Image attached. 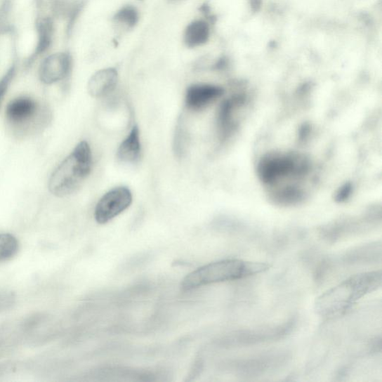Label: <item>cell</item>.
<instances>
[{
    "label": "cell",
    "mask_w": 382,
    "mask_h": 382,
    "mask_svg": "<svg viewBox=\"0 0 382 382\" xmlns=\"http://www.w3.org/2000/svg\"><path fill=\"white\" fill-rule=\"evenodd\" d=\"M381 270L353 275L321 294L315 302V312L326 319L340 317L363 297L381 289Z\"/></svg>",
    "instance_id": "1"
},
{
    "label": "cell",
    "mask_w": 382,
    "mask_h": 382,
    "mask_svg": "<svg viewBox=\"0 0 382 382\" xmlns=\"http://www.w3.org/2000/svg\"><path fill=\"white\" fill-rule=\"evenodd\" d=\"M369 224L370 221L367 220H345L322 227L319 234L326 243L333 244L344 239L363 234L369 230Z\"/></svg>",
    "instance_id": "10"
},
{
    "label": "cell",
    "mask_w": 382,
    "mask_h": 382,
    "mask_svg": "<svg viewBox=\"0 0 382 382\" xmlns=\"http://www.w3.org/2000/svg\"><path fill=\"white\" fill-rule=\"evenodd\" d=\"M350 191L351 187L345 185V187L341 190L340 195H338V197H337V199L339 201H343L344 199H348L346 196L350 194Z\"/></svg>",
    "instance_id": "21"
},
{
    "label": "cell",
    "mask_w": 382,
    "mask_h": 382,
    "mask_svg": "<svg viewBox=\"0 0 382 382\" xmlns=\"http://www.w3.org/2000/svg\"><path fill=\"white\" fill-rule=\"evenodd\" d=\"M39 106L33 99L19 98L15 99L6 107L8 121L15 125H22L27 123L37 113Z\"/></svg>",
    "instance_id": "13"
},
{
    "label": "cell",
    "mask_w": 382,
    "mask_h": 382,
    "mask_svg": "<svg viewBox=\"0 0 382 382\" xmlns=\"http://www.w3.org/2000/svg\"><path fill=\"white\" fill-rule=\"evenodd\" d=\"M211 27L205 20H195L188 24L183 34V42L190 49L206 44L210 39Z\"/></svg>",
    "instance_id": "15"
},
{
    "label": "cell",
    "mask_w": 382,
    "mask_h": 382,
    "mask_svg": "<svg viewBox=\"0 0 382 382\" xmlns=\"http://www.w3.org/2000/svg\"><path fill=\"white\" fill-rule=\"evenodd\" d=\"M382 246L375 242L345 250L338 257L324 260L316 272V280L322 282L336 267H356L376 265L381 261Z\"/></svg>",
    "instance_id": "4"
},
{
    "label": "cell",
    "mask_w": 382,
    "mask_h": 382,
    "mask_svg": "<svg viewBox=\"0 0 382 382\" xmlns=\"http://www.w3.org/2000/svg\"><path fill=\"white\" fill-rule=\"evenodd\" d=\"M140 131L138 127L135 126L119 145L117 152V158L124 163L135 164L140 160Z\"/></svg>",
    "instance_id": "16"
},
{
    "label": "cell",
    "mask_w": 382,
    "mask_h": 382,
    "mask_svg": "<svg viewBox=\"0 0 382 382\" xmlns=\"http://www.w3.org/2000/svg\"><path fill=\"white\" fill-rule=\"evenodd\" d=\"M171 1H176V0H171Z\"/></svg>",
    "instance_id": "23"
},
{
    "label": "cell",
    "mask_w": 382,
    "mask_h": 382,
    "mask_svg": "<svg viewBox=\"0 0 382 382\" xmlns=\"http://www.w3.org/2000/svg\"><path fill=\"white\" fill-rule=\"evenodd\" d=\"M270 267L264 262L236 258L212 262L187 275L182 282V289L190 291L211 284L246 279L265 272Z\"/></svg>",
    "instance_id": "2"
},
{
    "label": "cell",
    "mask_w": 382,
    "mask_h": 382,
    "mask_svg": "<svg viewBox=\"0 0 382 382\" xmlns=\"http://www.w3.org/2000/svg\"><path fill=\"white\" fill-rule=\"evenodd\" d=\"M223 92L220 86L209 84H195L189 86L186 91V106L189 110L201 111L219 99Z\"/></svg>",
    "instance_id": "11"
},
{
    "label": "cell",
    "mask_w": 382,
    "mask_h": 382,
    "mask_svg": "<svg viewBox=\"0 0 382 382\" xmlns=\"http://www.w3.org/2000/svg\"><path fill=\"white\" fill-rule=\"evenodd\" d=\"M140 19L139 12L133 6H126L119 9L113 20L119 27L125 29H133Z\"/></svg>",
    "instance_id": "17"
},
{
    "label": "cell",
    "mask_w": 382,
    "mask_h": 382,
    "mask_svg": "<svg viewBox=\"0 0 382 382\" xmlns=\"http://www.w3.org/2000/svg\"><path fill=\"white\" fill-rule=\"evenodd\" d=\"M296 324V320L291 318L280 324L238 330L232 334L228 341L237 348L279 341L290 336Z\"/></svg>",
    "instance_id": "5"
},
{
    "label": "cell",
    "mask_w": 382,
    "mask_h": 382,
    "mask_svg": "<svg viewBox=\"0 0 382 382\" xmlns=\"http://www.w3.org/2000/svg\"><path fill=\"white\" fill-rule=\"evenodd\" d=\"M288 352L272 351L246 357L234 364L235 372L242 377H257L277 369L288 363Z\"/></svg>",
    "instance_id": "7"
},
{
    "label": "cell",
    "mask_w": 382,
    "mask_h": 382,
    "mask_svg": "<svg viewBox=\"0 0 382 382\" xmlns=\"http://www.w3.org/2000/svg\"><path fill=\"white\" fill-rule=\"evenodd\" d=\"M133 202V195L126 187H115L104 195L94 211L96 221L100 224L109 223L126 211Z\"/></svg>",
    "instance_id": "8"
},
{
    "label": "cell",
    "mask_w": 382,
    "mask_h": 382,
    "mask_svg": "<svg viewBox=\"0 0 382 382\" xmlns=\"http://www.w3.org/2000/svg\"><path fill=\"white\" fill-rule=\"evenodd\" d=\"M251 7L253 11H258L261 6V0H250Z\"/></svg>",
    "instance_id": "22"
},
{
    "label": "cell",
    "mask_w": 382,
    "mask_h": 382,
    "mask_svg": "<svg viewBox=\"0 0 382 382\" xmlns=\"http://www.w3.org/2000/svg\"><path fill=\"white\" fill-rule=\"evenodd\" d=\"M73 59L67 52H57L46 57L39 68V78L46 85L65 79L70 74Z\"/></svg>",
    "instance_id": "9"
},
{
    "label": "cell",
    "mask_w": 382,
    "mask_h": 382,
    "mask_svg": "<svg viewBox=\"0 0 382 382\" xmlns=\"http://www.w3.org/2000/svg\"><path fill=\"white\" fill-rule=\"evenodd\" d=\"M242 103L240 97H234L224 101L218 112V126L221 140L228 139L235 128L234 112L239 105Z\"/></svg>",
    "instance_id": "14"
},
{
    "label": "cell",
    "mask_w": 382,
    "mask_h": 382,
    "mask_svg": "<svg viewBox=\"0 0 382 382\" xmlns=\"http://www.w3.org/2000/svg\"><path fill=\"white\" fill-rule=\"evenodd\" d=\"M187 134L184 126L181 123H178L174 140V151L177 157H183L187 147Z\"/></svg>",
    "instance_id": "19"
},
{
    "label": "cell",
    "mask_w": 382,
    "mask_h": 382,
    "mask_svg": "<svg viewBox=\"0 0 382 382\" xmlns=\"http://www.w3.org/2000/svg\"><path fill=\"white\" fill-rule=\"evenodd\" d=\"M308 165L304 159L294 155L268 154L262 159L258 167L261 180L267 185L277 183L289 176H301L305 173Z\"/></svg>",
    "instance_id": "6"
},
{
    "label": "cell",
    "mask_w": 382,
    "mask_h": 382,
    "mask_svg": "<svg viewBox=\"0 0 382 382\" xmlns=\"http://www.w3.org/2000/svg\"><path fill=\"white\" fill-rule=\"evenodd\" d=\"M15 69L14 67H11L7 72V74L1 79H0V106H1L10 84L15 77Z\"/></svg>",
    "instance_id": "20"
},
{
    "label": "cell",
    "mask_w": 382,
    "mask_h": 382,
    "mask_svg": "<svg viewBox=\"0 0 382 382\" xmlns=\"http://www.w3.org/2000/svg\"><path fill=\"white\" fill-rule=\"evenodd\" d=\"M118 72L114 67L102 69L91 77L88 91L91 97L101 98L112 92L117 84Z\"/></svg>",
    "instance_id": "12"
},
{
    "label": "cell",
    "mask_w": 382,
    "mask_h": 382,
    "mask_svg": "<svg viewBox=\"0 0 382 382\" xmlns=\"http://www.w3.org/2000/svg\"><path fill=\"white\" fill-rule=\"evenodd\" d=\"M19 250L18 239L11 234L0 233V262L13 258Z\"/></svg>",
    "instance_id": "18"
},
{
    "label": "cell",
    "mask_w": 382,
    "mask_h": 382,
    "mask_svg": "<svg viewBox=\"0 0 382 382\" xmlns=\"http://www.w3.org/2000/svg\"><path fill=\"white\" fill-rule=\"evenodd\" d=\"M93 157L88 143L81 141L52 173L49 190L58 197L74 194L91 173Z\"/></svg>",
    "instance_id": "3"
}]
</instances>
